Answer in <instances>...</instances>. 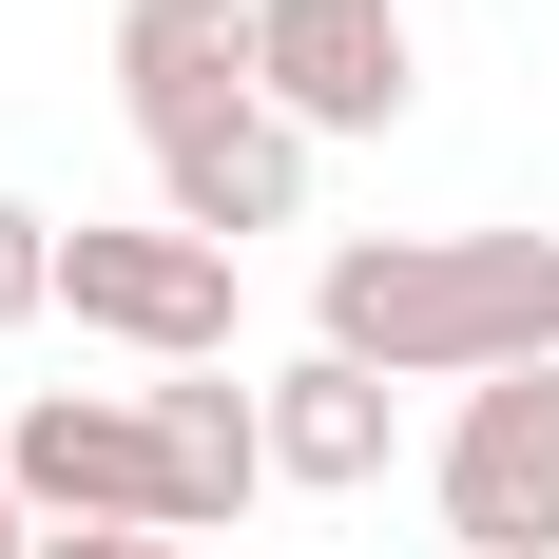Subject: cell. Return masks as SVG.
I'll list each match as a JSON object with an SVG mask.
<instances>
[{"instance_id":"1","label":"cell","mask_w":559,"mask_h":559,"mask_svg":"<svg viewBox=\"0 0 559 559\" xmlns=\"http://www.w3.org/2000/svg\"><path fill=\"white\" fill-rule=\"evenodd\" d=\"M309 347L386 367V386L559 367V231H347L309 271Z\"/></svg>"},{"instance_id":"2","label":"cell","mask_w":559,"mask_h":559,"mask_svg":"<svg viewBox=\"0 0 559 559\" xmlns=\"http://www.w3.org/2000/svg\"><path fill=\"white\" fill-rule=\"evenodd\" d=\"M0 483L39 540H174V444H155V386H39L0 425Z\"/></svg>"},{"instance_id":"3","label":"cell","mask_w":559,"mask_h":559,"mask_svg":"<svg viewBox=\"0 0 559 559\" xmlns=\"http://www.w3.org/2000/svg\"><path fill=\"white\" fill-rule=\"evenodd\" d=\"M58 309L97 347H135V367H231V309H251V289H231L213 231H174V213H135V231L78 213L58 231Z\"/></svg>"},{"instance_id":"4","label":"cell","mask_w":559,"mask_h":559,"mask_svg":"<svg viewBox=\"0 0 559 559\" xmlns=\"http://www.w3.org/2000/svg\"><path fill=\"white\" fill-rule=\"evenodd\" d=\"M425 502H444V540H463V559H559V367H502V386H463V405H444Z\"/></svg>"},{"instance_id":"5","label":"cell","mask_w":559,"mask_h":559,"mask_svg":"<svg viewBox=\"0 0 559 559\" xmlns=\"http://www.w3.org/2000/svg\"><path fill=\"white\" fill-rule=\"evenodd\" d=\"M251 97L329 155V135H386L425 97V39H405V0H251Z\"/></svg>"},{"instance_id":"6","label":"cell","mask_w":559,"mask_h":559,"mask_svg":"<svg viewBox=\"0 0 559 559\" xmlns=\"http://www.w3.org/2000/svg\"><path fill=\"white\" fill-rule=\"evenodd\" d=\"M116 116L135 155L193 116H251V0H116Z\"/></svg>"},{"instance_id":"7","label":"cell","mask_w":559,"mask_h":559,"mask_svg":"<svg viewBox=\"0 0 559 559\" xmlns=\"http://www.w3.org/2000/svg\"><path fill=\"white\" fill-rule=\"evenodd\" d=\"M155 213L213 231V251H251V231L309 213V135H289L271 97H251V116H193V135H155Z\"/></svg>"},{"instance_id":"8","label":"cell","mask_w":559,"mask_h":559,"mask_svg":"<svg viewBox=\"0 0 559 559\" xmlns=\"http://www.w3.org/2000/svg\"><path fill=\"white\" fill-rule=\"evenodd\" d=\"M386 444H405V386H386V367H347V347H289V367H271V483L367 502Z\"/></svg>"},{"instance_id":"9","label":"cell","mask_w":559,"mask_h":559,"mask_svg":"<svg viewBox=\"0 0 559 559\" xmlns=\"http://www.w3.org/2000/svg\"><path fill=\"white\" fill-rule=\"evenodd\" d=\"M155 444H174V540H231V521L271 502V386L174 367V386H155Z\"/></svg>"},{"instance_id":"10","label":"cell","mask_w":559,"mask_h":559,"mask_svg":"<svg viewBox=\"0 0 559 559\" xmlns=\"http://www.w3.org/2000/svg\"><path fill=\"white\" fill-rule=\"evenodd\" d=\"M39 309H58V213L0 193V329H39Z\"/></svg>"},{"instance_id":"11","label":"cell","mask_w":559,"mask_h":559,"mask_svg":"<svg viewBox=\"0 0 559 559\" xmlns=\"http://www.w3.org/2000/svg\"><path fill=\"white\" fill-rule=\"evenodd\" d=\"M39 559H213V540H39Z\"/></svg>"},{"instance_id":"12","label":"cell","mask_w":559,"mask_h":559,"mask_svg":"<svg viewBox=\"0 0 559 559\" xmlns=\"http://www.w3.org/2000/svg\"><path fill=\"white\" fill-rule=\"evenodd\" d=\"M0 559H39V521H20V483H0Z\"/></svg>"}]
</instances>
